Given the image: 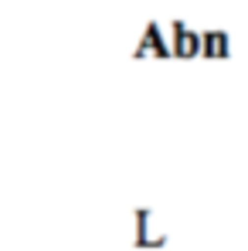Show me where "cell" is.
<instances>
[{
	"mask_svg": "<svg viewBox=\"0 0 248 251\" xmlns=\"http://www.w3.org/2000/svg\"><path fill=\"white\" fill-rule=\"evenodd\" d=\"M133 217H136V238H133V245H136V248H164L166 234H153V210L136 207Z\"/></svg>",
	"mask_w": 248,
	"mask_h": 251,
	"instance_id": "obj_1",
	"label": "cell"
},
{
	"mask_svg": "<svg viewBox=\"0 0 248 251\" xmlns=\"http://www.w3.org/2000/svg\"><path fill=\"white\" fill-rule=\"evenodd\" d=\"M170 34H173V54H177V58H194V54H201V31H191L187 21H173V24H170Z\"/></svg>",
	"mask_w": 248,
	"mask_h": 251,
	"instance_id": "obj_2",
	"label": "cell"
},
{
	"mask_svg": "<svg viewBox=\"0 0 248 251\" xmlns=\"http://www.w3.org/2000/svg\"><path fill=\"white\" fill-rule=\"evenodd\" d=\"M157 54V58H170V44L164 41V31H160V21H150L139 34V44L133 51V58H143V54Z\"/></svg>",
	"mask_w": 248,
	"mask_h": 251,
	"instance_id": "obj_3",
	"label": "cell"
},
{
	"mask_svg": "<svg viewBox=\"0 0 248 251\" xmlns=\"http://www.w3.org/2000/svg\"><path fill=\"white\" fill-rule=\"evenodd\" d=\"M201 54H204V58H228V54H231V38H228V31H204V34H201Z\"/></svg>",
	"mask_w": 248,
	"mask_h": 251,
	"instance_id": "obj_4",
	"label": "cell"
}]
</instances>
